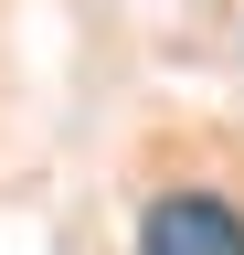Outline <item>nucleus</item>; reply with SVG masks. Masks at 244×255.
<instances>
[{
  "mask_svg": "<svg viewBox=\"0 0 244 255\" xmlns=\"http://www.w3.org/2000/svg\"><path fill=\"white\" fill-rule=\"evenodd\" d=\"M138 255H244V213L212 181H170L138 202Z\"/></svg>",
  "mask_w": 244,
  "mask_h": 255,
  "instance_id": "1",
  "label": "nucleus"
}]
</instances>
